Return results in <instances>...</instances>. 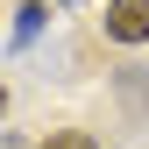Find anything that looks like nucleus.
Wrapping results in <instances>:
<instances>
[{
	"label": "nucleus",
	"mask_w": 149,
	"mask_h": 149,
	"mask_svg": "<svg viewBox=\"0 0 149 149\" xmlns=\"http://www.w3.org/2000/svg\"><path fill=\"white\" fill-rule=\"evenodd\" d=\"M0 149H22V142H0Z\"/></svg>",
	"instance_id": "20e7f679"
},
{
	"label": "nucleus",
	"mask_w": 149,
	"mask_h": 149,
	"mask_svg": "<svg viewBox=\"0 0 149 149\" xmlns=\"http://www.w3.org/2000/svg\"><path fill=\"white\" fill-rule=\"evenodd\" d=\"M43 149H92V135H50Z\"/></svg>",
	"instance_id": "f03ea898"
},
{
	"label": "nucleus",
	"mask_w": 149,
	"mask_h": 149,
	"mask_svg": "<svg viewBox=\"0 0 149 149\" xmlns=\"http://www.w3.org/2000/svg\"><path fill=\"white\" fill-rule=\"evenodd\" d=\"M0 114H7V92H0Z\"/></svg>",
	"instance_id": "7ed1b4c3"
},
{
	"label": "nucleus",
	"mask_w": 149,
	"mask_h": 149,
	"mask_svg": "<svg viewBox=\"0 0 149 149\" xmlns=\"http://www.w3.org/2000/svg\"><path fill=\"white\" fill-rule=\"evenodd\" d=\"M107 36L114 43H149V0H114L107 7Z\"/></svg>",
	"instance_id": "f257e3e1"
}]
</instances>
